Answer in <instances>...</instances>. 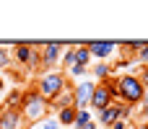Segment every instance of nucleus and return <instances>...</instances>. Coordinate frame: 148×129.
Instances as JSON below:
<instances>
[{"label":"nucleus","mask_w":148,"mask_h":129,"mask_svg":"<svg viewBox=\"0 0 148 129\" xmlns=\"http://www.w3.org/2000/svg\"><path fill=\"white\" fill-rule=\"evenodd\" d=\"M21 114H23V122L31 127V124L42 122L44 116H49V103L36 93V88H26L23 101H21Z\"/></svg>","instance_id":"1"},{"label":"nucleus","mask_w":148,"mask_h":129,"mask_svg":"<svg viewBox=\"0 0 148 129\" xmlns=\"http://www.w3.org/2000/svg\"><path fill=\"white\" fill-rule=\"evenodd\" d=\"M68 85V75L62 72V70H42L39 75H36V93L44 98V101H49V98H55L62 88Z\"/></svg>","instance_id":"2"},{"label":"nucleus","mask_w":148,"mask_h":129,"mask_svg":"<svg viewBox=\"0 0 148 129\" xmlns=\"http://www.w3.org/2000/svg\"><path fill=\"white\" fill-rule=\"evenodd\" d=\"M117 83H120V101L127 103V106H140L143 103V96H146V88L138 83V78L133 72H125V75H117Z\"/></svg>","instance_id":"3"},{"label":"nucleus","mask_w":148,"mask_h":129,"mask_svg":"<svg viewBox=\"0 0 148 129\" xmlns=\"http://www.w3.org/2000/svg\"><path fill=\"white\" fill-rule=\"evenodd\" d=\"M88 52H91V59L94 62H114V52L117 49V41H86Z\"/></svg>","instance_id":"4"},{"label":"nucleus","mask_w":148,"mask_h":129,"mask_svg":"<svg viewBox=\"0 0 148 129\" xmlns=\"http://www.w3.org/2000/svg\"><path fill=\"white\" fill-rule=\"evenodd\" d=\"M94 80H78V83H73V106H75V111H83V109H88V103H91V93H94Z\"/></svg>","instance_id":"5"},{"label":"nucleus","mask_w":148,"mask_h":129,"mask_svg":"<svg viewBox=\"0 0 148 129\" xmlns=\"http://www.w3.org/2000/svg\"><path fill=\"white\" fill-rule=\"evenodd\" d=\"M62 49H65V44H60V41H47V44H42V67L44 70H57V65H60V57H62Z\"/></svg>","instance_id":"6"},{"label":"nucleus","mask_w":148,"mask_h":129,"mask_svg":"<svg viewBox=\"0 0 148 129\" xmlns=\"http://www.w3.org/2000/svg\"><path fill=\"white\" fill-rule=\"evenodd\" d=\"M112 103H114V101H112L109 88H107L104 83H96V85H94V93H91L88 111H91V114H96V111H101V109H107V106H112Z\"/></svg>","instance_id":"7"},{"label":"nucleus","mask_w":148,"mask_h":129,"mask_svg":"<svg viewBox=\"0 0 148 129\" xmlns=\"http://www.w3.org/2000/svg\"><path fill=\"white\" fill-rule=\"evenodd\" d=\"M29 124L23 122L21 109H0V129H26Z\"/></svg>","instance_id":"8"},{"label":"nucleus","mask_w":148,"mask_h":129,"mask_svg":"<svg viewBox=\"0 0 148 129\" xmlns=\"http://www.w3.org/2000/svg\"><path fill=\"white\" fill-rule=\"evenodd\" d=\"M47 103H49V109H52V111H60V109L73 106V83L68 80V85H65V88H62L55 98H49ZM73 109H75V106H73Z\"/></svg>","instance_id":"9"},{"label":"nucleus","mask_w":148,"mask_h":129,"mask_svg":"<svg viewBox=\"0 0 148 129\" xmlns=\"http://www.w3.org/2000/svg\"><path fill=\"white\" fill-rule=\"evenodd\" d=\"M10 59H13V65H18V67L26 70V65L31 62V47L23 44V41L13 44V49H10Z\"/></svg>","instance_id":"10"},{"label":"nucleus","mask_w":148,"mask_h":129,"mask_svg":"<svg viewBox=\"0 0 148 129\" xmlns=\"http://www.w3.org/2000/svg\"><path fill=\"white\" fill-rule=\"evenodd\" d=\"M94 122H96L101 129H109L114 122H117V106L112 103V106H107V109L96 111V114H94Z\"/></svg>","instance_id":"11"},{"label":"nucleus","mask_w":148,"mask_h":129,"mask_svg":"<svg viewBox=\"0 0 148 129\" xmlns=\"http://www.w3.org/2000/svg\"><path fill=\"white\" fill-rule=\"evenodd\" d=\"M88 72L94 75V83H104L107 78H112V65L109 62H91Z\"/></svg>","instance_id":"12"},{"label":"nucleus","mask_w":148,"mask_h":129,"mask_svg":"<svg viewBox=\"0 0 148 129\" xmlns=\"http://www.w3.org/2000/svg\"><path fill=\"white\" fill-rule=\"evenodd\" d=\"M75 109L73 106H68V109H60V111H55V119H57V124L62 129H73V124H75Z\"/></svg>","instance_id":"13"},{"label":"nucleus","mask_w":148,"mask_h":129,"mask_svg":"<svg viewBox=\"0 0 148 129\" xmlns=\"http://www.w3.org/2000/svg\"><path fill=\"white\" fill-rule=\"evenodd\" d=\"M91 52H88V47H86V41H81V44H75V65H83V67H91Z\"/></svg>","instance_id":"14"},{"label":"nucleus","mask_w":148,"mask_h":129,"mask_svg":"<svg viewBox=\"0 0 148 129\" xmlns=\"http://www.w3.org/2000/svg\"><path fill=\"white\" fill-rule=\"evenodd\" d=\"M75 65V44H68L65 49H62V57H60V67H62V72L65 70H70Z\"/></svg>","instance_id":"15"},{"label":"nucleus","mask_w":148,"mask_h":129,"mask_svg":"<svg viewBox=\"0 0 148 129\" xmlns=\"http://www.w3.org/2000/svg\"><path fill=\"white\" fill-rule=\"evenodd\" d=\"M21 101H23V91H21V88H13V91L3 98V106H5V109H21Z\"/></svg>","instance_id":"16"},{"label":"nucleus","mask_w":148,"mask_h":129,"mask_svg":"<svg viewBox=\"0 0 148 129\" xmlns=\"http://www.w3.org/2000/svg\"><path fill=\"white\" fill-rule=\"evenodd\" d=\"M10 49H13V44H0V70H10V65H13Z\"/></svg>","instance_id":"17"},{"label":"nucleus","mask_w":148,"mask_h":129,"mask_svg":"<svg viewBox=\"0 0 148 129\" xmlns=\"http://www.w3.org/2000/svg\"><path fill=\"white\" fill-rule=\"evenodd\" d=\"M29 129H62V127L57 124V119H55V116H44L42 122H36V124H31Z\"/></svg>","instance_id":"18"},{"label":"nucleus","mask_w":148,"mask_h":129,"mask_svg":"<svg viewBox=\"0 0 148 129\" xmlns=\"http://www.w3.org/2000/svg\"><path fill=\"white\" fill-rule=\"evenodd\" d=\"M133 75L138 78V83H140V85H143V88L148 91V65H138Z\"/></svg>","instance_id":"19"},{"label":"nucleus","mask_w":148,"mask_h":129,"mask_svg":"<svg viewBox=\"0 0 148 129\" xmlns=\"http://www.w3.org/2000/svg\"><path fill=\"white\" fill-rule=\"evenodd\" d=\"M133 59H135L138 65H148V41H146V47H143V49H140V52H138Z\"/></svg>","instance_id":"20"},{"label":"nucleus","mask_w":148,"mask_h":129,"mask_svg":"<svg viewBox=\"0 0 148 129\" xmlns=\"http://www.w3.org/2000/svg\"><path fill=\"white\" fill-rule=\"evenodd\" d=\"M133 124H148V106H140V114H138V122Z\"/></svg>","instance_id":"21"},{"label":"nucleus","mask_w":148,"mask_h":129,"mask_svg":"<svg viewBox=\"0 0 148 129\" xmlns=\"http://www.w3.org/2000/svg\"><path fill=\"white\" fill-rule=\"evenodd\" d=\"M109 129H127V122H122V119H117V122H114V124H112Z\"/></svg>","instance_id":"22"},{"label":"nucleus","mask_w":148,"mask_h":129,"mask_svg":"<svg viewBox=\"0 0 148 129\" xmlns=\"http://www.w3.org/2000/svg\"><path fill=\"white\" fill-rule=\"evenodd\" d=\"M81 129H99V124H96V122H88V124H83Z\"/></svg>","instance_id":"23"},{"label":"nucleus","mask_w":148,"mask_h":129,"mask_svg":"<svg viewBox=\"0 0 148 129\" xmlns=\"http://www.w3.org/2000/svg\"><path fill=\"white\" fill-rule=\"evenodd\" d=\"M3 91H5V80L0 78V96H3Z\"/></svg>","instance_id":"24"},{"label":"nucleus","mask_w":148,"mask_h":129,"mask_svg":"<svg viewBox=\"0 0 148 129\" xmlns=\"http://www.w3.org/2000/svg\"><path fill=\"white\" fill-rule=\"evenodd\" d=\"M127 129H138V124H127Z\"/></svg>","instance_id":"25"},{"label":"nucleus","mask_w":148,"mask_h":129,"mask_svg":"<svg viewBox=\"0 0 148 129\" xmlns=\"http://www.w3.org/2000/svg\"><path fill=\"white\" fill-rule=\"evenodd\" d=\"M0 109H3V96H0Z\"/></svg>","instance_id":"26"},{"label":"nucleus","mask_w":148,"mask_h":129,"mask_svg":"<svg viewBox=\"0 0 148 129\" xmlns=\"http://www.w3.org/2000/svg\"><path fill=\"white\" fill-rule=\"evenodd\" d=\"M146 127H148V124H146Z\"/></svg>","instance_id":"27"}]
</instances>
